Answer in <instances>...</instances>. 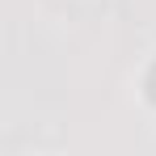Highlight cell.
<instances>
[{"mask_svg": "<svg viewBox=\"0 0 156 156\" xmlns=\"http://www.w3.org/2000/svg\"><path fill=\"white\" fill-rule=\"evenodd\" d=\"M148 89H152V97H156V72H152V84H148Z\"/></svg>", "mask_w": 156, "mask_h": 156, "instance_id": "6da1fadb", "label": "cell"}]
</instances>
